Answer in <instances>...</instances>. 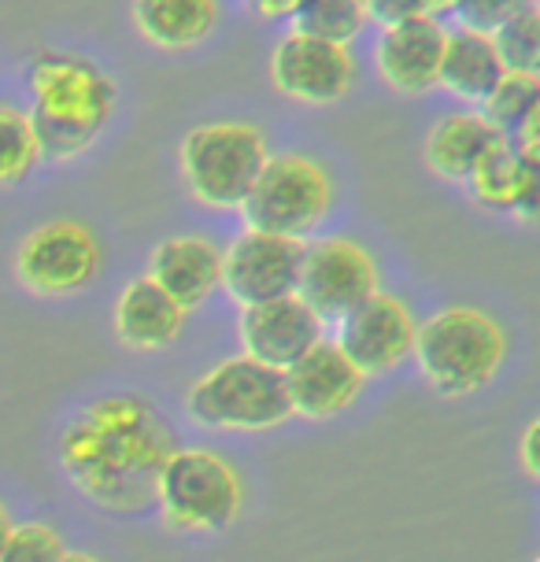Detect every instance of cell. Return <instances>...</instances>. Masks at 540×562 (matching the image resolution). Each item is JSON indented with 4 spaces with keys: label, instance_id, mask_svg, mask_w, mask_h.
I'll return each mask as SVG.
<instances>
[{
    "label": "cell",
    "instance_id": "cell-27",
    "mask_svg": "<svg viewBox=\"0 0 540 562\" xmlns=\"http://www.w3.org/2000/svg\"><path fill=\"white\" fill-rule=\"evenodd\" d=\"M533 0H448V12L463 30H477V34H493L499 23H507Z\"/></svg>",
    "mask_w": 540,
    "mask_h": 562
},
{
    "label": "cell",
    "instance_id": "cell-32",
    "mask_svg": "<svg viewBox=\"0 0 540 562\" xmlns=\"http://www.w3.org/2000/svg\"><path fill=\"white\" fill-rule=\"evenodd\" d=\"M59 562H97L93 555H86V551H64V559Z\"/></svg>",
    "mask_w": 540,
    "mask_h": 562
},
{
    "label": "cell",
    "instance_id": "cell-8",
    "mask_svg": "<svg viewBox=\"0 0 540 562\" xmlns=\"http://www.w3.org/2000/svg\"><path fill=\"white\" fill-rule=\"evenodd\" d=\"M378 293L374 256L352 237L307 240L300 256L296 296L318 315V323H341L356 304Z\"/></svg>",
    "mask_w": 540,
    "mask_h": 562
},
{
    "label": "cell",
    "instance_id": "cell-20",
    "mask_svg": "<svg viewBox=\"0 0 540 562\" xmlns=\"http://www.w3.org/2000/svg\"><path fill=\"white\" fill-rule=\"evenodd\" d=\"M130 15L148 45L182 53L212 37L218 26V0H134Z\"/></svg>",
    "mask_w": 540,
    "mask_h": 562
},
{
    "label": "cell",
    "instance_id": "cell-2",
    "mask_svg": "<svg viewBox=\"0 0 540 562\" xmlns=\"http://www.w3.org/2000/svg\"><path fill=\"white\" fill-rule=\"evenodd\" d=\"M34 108L26 112L37 156L48 164L82 156L115 108V86L97 64L67 53H42L26 67Z\"/></svg>",
    "mask_w": 540,
    "mask_h": 562
},
{
    "label": "cell",
    "instance_id": "cell-11",
    "mask_svg": "<svg viewBox=\"0 0 540 562\" xmlns=\"http://www.w3.org/2000/svg\"><path fill=\"white\" fill-rule=\"evenodd\" d=\"M270 82L285 100L326 108L348 97L356 82V59L348 45H329L289 30L270 53Z\"/></svg>",
    "mask_w": 540,
    "mask_h": 562
},
{
    "label": "cell",
    "instance_id": "cell-22",
    "mask_svg": "<svg viewBox=\"0 0 540 562\" xmlns=\"http://www.w3.org/2000/svg\"><path fill=\"white\" fill-rule=\"evenodd\" d=\"M293 19V30L304 37L329 45H348L363 34L367 15H363V0H300Z\"/></svg>",
    "mask_w": 540,
    "mask_h": 562
},
{
    "label": "cell",
    "instance_id": "cell-26",
    "mask_svg": "<svg viewBox=\"0 0 540 562\" xmlns=\"http://www.w3.org/2000/svg\"><path fill=\"white\" fill-rule=\"evenodd\" d=\"M64 540L45 521H26V526H12L0 548V562H59L64 559Z\"/></svg>",
    "mask_w": 540,
    "mask_h": 562
},
{
    "label": "cell",
    "instance_id": "cell-7",
    "mask_svg": "<svg viewBox=\"0 0 540 562\" xmlns=\"http://www.w3.org/2000/svg\"><path fill=\"white\" fill-rule=\"evenodd\" d=\"M267 140L252 123H204L182 140V178L204 207L237 211L267 164Z\"/></svg>",
    "mask_w": 540,
    "mask_h": 562
},
{
    "label": "cell",
    "instance_id": "cell-1",
    "mask_svg": "<svg viewBox=\"0 0 540 562\" xmlns=\"http://www.w3.org/2000/svg\"><path fill=\"white\" fill-rule=\"evenodd\" d=\"M64 467L86 496L108 507H142L171 456V434L137 396H108L64 434Z\"/></svg>",
    "mask_w": 540,
    "mask_h": 562
},
{
    "label": "cell",
    "instance_id": "cell-29",
    "mask_svg": "<svg viewBox=\"0 0 540 562\" xmlns=\"http://www.w3.org/2000/svg\"><path fill=\"white\" fill-rule=\"evenodd\" d=\"M537 437H540V422H529L526 434H522V445H518V459H522V470L526 477H540V451H537Z\"/></svg>",
    "mask_w": 540,
    "mask_h": 562
},
{
    "label": "cell",
    "instance_id": "cell-12",
    "mask_svg": "<svg viewBox=\"0 0 540 562\" xmlns=\"http://www.w3.org/2000/svg\"><path fill=\"white\" fill-rule=\"evenodd\" d=\"M300 256L304 245L285 237H270L245 229L241 237L229 240L223 252V274H218V289H226L229 300L241 307L270 304L296 293Z\"/></svg>",
    "mask_w": 540,
    "mask_h": 562
},
{
    "label": "cell",
    "instance_id": "cell-19",
    "mask_svg": "<svg viewBox=\"0 0 540 562\" xmlns=\"http://www.w3.org/2000/svg\"><path fill=\"white\" fill-rule=\"evenodd\" d=\"M499 140H507V137L496 134L482 119V112H455V115L437 119V123L429 126L423 153L434 175L448 178V182H466L470 170L482 164Z\"/></svg>",
    "mask_w": 540,
    "mask_h": 562
},
{
    "label": "cell",
    "instance_id": "cell-31",
    "mask_svg": "<svg viewBox=\"0 0 540 562\" xmlns=\"http://www.w3.org/2000/svg\"><path fill=\"white\" fill-rule=\"evenodd\" d=\"M8 529H12V518H8V507L0 504V548H4V537H8Z\"/></svg>",
    "mask_w": 540,
    "mask_h": 562
},
{
    "label": "cell",
    "instance_id": "cell-14",
    "mask_svg": "<svg viewBox=\"0 0 540 562\" xmlns=\"http://www.w3.org/2000/svg\"><path fill=\"white\" fill-rule=\"evenodd\" d=\"M241 356L256 359L270 370L293 367L307 348H315L323 340V323L312 307L304 304L296 293L270 300V304H256L241 311Z\"/></svg>",
    "mask_w": 540,
    "mask_h": 562
},
{
    "label": "cell",
    "instance_id": "cell-6",
    "mask_svg": "<svg viewBox=\"0 0 540 562\" xmlns=\"http://www.w3.org/2000/svg\"><path fill=\"white\" fill-rule=\"evenodd\" d=\"M156 499L171 529L223 533L241 510V481L215 451L175 448L156 474Z\"/></svg>",
    "mask_w": 540,
    "mask_h": 562
},
{
    "label": "cell",
    "instance_id": "cell-28",
    "mask_svg": "<svg viewBox=\"0 0 540 562\" xmlns=\"http://www.w3.org/2000/svg\"><path fill=\"white\" fill-rule=\"evenodd\" d=\"M367 23H378L382 30L412 23V19L426 15V0H363Z\"/></svg>",
    "mask_w": 540,
    "mask_h": 562
},
{
    "label": "cell",
    "instance_id": "cell-3",
    "mask_svg": "<svg viewBox=\"0 0 540 562\" xmlns=\"http://www.w3.org/2000/svg\"><path fill=\"white\" fill-rule=\"evenodd\" d=\"M507 356V337L496 318L477 307H441L415 326L412 359L434 393L463 400L496 378Z\"/></svg>",
    "mask_w": 540,
    "mask_h": 562
},
{
    "label": "cell",
    "instance_id": "cell-25",
    "mask_svg": "<svg viewBox=\"0 0 540 562\" xmlns=\"http://www.w3.org/2000/svg\"><path fill=\"white\" fill-rule=\"evenodd\" d=\"M37 159L42 156H37V140L26 112L15 104H0V186L23 182L37 167Z\"/></svg>",
    "mask_w": 540,
    "mask_h": 562
},
{
    "label": "cell",
    "instance_id": "cell-23",
    "mask_svg": "<svg viewBox=\"0 0 540 562\" xmlns=\"http://www.w3.org/2000/svg\"><path fill=\"white\" fill-rule=\"evenodd\" d=\"M533 112H540V78L537 75H515V70H504V78L493 86V93L482 100V119L507 140L518 134V126H522Z\"/></svg>",
    "mask_w": 540,
    "mask_h": 562
},
{
    "label": "cell",
    "instance_id": "cell-16",
    "mask_svg": "<svg viewBox=\"0 0 540 562\" xmlns=\"http://www.w3.org/2000/svg\"><path fill=\"white\" fill-rule=\"evenodd\" d=\"M218 274H223V252H218L207 237H193V234L159 240L153 259H148V278H153L185 315L215 293Z\"/></svg>",
    "mask_w": 540,
    "mask_h": 562
},
{
    "label": "cell",
    "instance_id": "cell-9",
    "mask_svg": "<svg viewBox=\"0 0 540 562\" xmlns=\"http://www.w3.org/2000/svg\"><path fill=\"white\" fill-rule=\"evenodd\" d=\"M100 270V240L75 218H56L30 234L15 252V278L37 296H71Z\"/></svg>",
    "mask_w": 540,
    "mask_h": 562
},
{
    "label": "cell",
    "instance_id": "cell-4",
    "mask_svg": "<svg viewBox=\"0 0 540 562\" xmlns=\"http://www.w3.org/2000/svg\"><path fill=\"white\" fill-rule=\"evenodd\" d=\"M185 411L218 434H263L293 418L282 370H270L248 356L223 359L200 374L185 396Z\"/></svg>",
    "mask_w": 540,
    "mask_h": 562
},
{
    "label": "cell",
    "instance_id": "cell-30",
    "mask_svg": "<svg viewBox=\"0 0 540 562\" xmlns=\"http://www.w3.org/2000/svg\"><path fill=\"white\" fill-rule=\"evenodd\" d=\"M300 0H248V8L259 15V19H289L296 12Z\"/></svg>",
    "mask_w": 540,
    "mask_h": 562
},
{
    "label": "cell",
    "instance_id": "cell-15",
    "mask_svg": "<svg viewBox=\"0 0 540 562\" xmlns=\"http://www.w3.org/2000/svg\"><path fill=\"white\" fill-rule=\"evenodd\" d=\"M441 53H445V26L434 15H418L412 23L382 30V37L374 45V67L389 89L418 97L437 86Z\"/></svg>",
    "mask_w": 540,
    "mask_h": 562
},
{
    "label": "cell",
    "instance_id": "cell-21",
    "mask_svg": "<svg viewBox=\"0 0 540 562\" xmlns=\"http://www.w3.org/2000/svg\"><path fill=\"white\" fill-rule=\"evenodd\" d=\"M504 78V64H499L493 37L477 34V30H445V53L441 70H437V86L448 93L466 100V104H482L493 93V86Z\"/></svg>",
    "mask_w": 540,
    "mask_h": 562
},
{
    "label": "cell",
    "instance_id": "cell-33",
    "mask_svg": "<svg viewBox=\"0 0 540 562\" xmlns=\"http://www.w3.org/2000/svg\"><path fill=\"white\" fill-rule=\"evenodd\" d=\"M533 562H537V559H533Z\"/></svg>",
    "mask_w": 540,
    "mask_h": 562
},
{
    "label": "cell",
    "instance_id": "cell-5",
    "mask_svg": "<svg viewBox=\"0 0 540 562\" xmlns=\"http://www.w3.org/2000/svg\"><path fill=\"white\" fill-rule=\"evenodd\" d=\"M329 204H334V182L326 170L312 156L282 153L267 156L256 186L248 189L237 211L245 218V229L304 245V237H312L326 218Z\"/></svg>",
    "mask_w": 540,
    "mask_h": 562
},
{
    "label": "cell",
    "instance_id": "cell-10",
    "mask_svg": "<svg viewBox=\"0 0 540 562\" xmlns=\"http://www.w3.org/2000/svg\"><path fill=\"white\" fill-rule=\"evenodd\" d=\"M415 315L393 293H370L363 304H356L348 315L337 323L334 345L345 351V359L352 363L363 378H378L396 370L404 359H412L415 345Z\"/></svg>",
    "mask_w": 540,
    "mask_h": 562
},
{
    "label": "cell",
    "instance_id": "cell-18",
    "mask_svg": "<svg viewBox=\"0 0 540 562\" xmlns=\"http://www.w3.org/2000/svg\"><path fill=\"white\" fill-rule=\"evenodd\" d=\"M185 326V311L175 304L153 278H137L123 289L115 304V337L126 348L159 351L171 348Z\"/></svg>",
    "mask_w": 540,
    "mask_h": 562
},
{
    "label": "cell",
    "instance_id": "cell-24",
    "mask_svg": "<svg viewBox=\"0 0 540 562\" xmlns=\"http://www.w3.org/2000/svg\"><path fill=\"white\" fill-rule=\"evenodd\" d=\"M488 37H493V48H496L504 70H515V75H537L540 70V12H537V4L522 8V12L511 15L507 23H499Z\"/></svg>",
    "mask_w": 540,
    "mask_h": 562
},
{
    "label": "cell",
    "instance_id": "cell-13",
    "mask_svg": "<svg viewBox=\"0 0 540 562\" xmlns=\"http://www.w3.org/2000/svg\"><path fill=\"white\" fill-rule=\"evenodd\" d=\"M285 396L293 415L300 418H334L356 404L359 389H363V374L348 363L345 351L334 340H318L315 348H307L293 367L282 370Z\"/></svg>",
    "mask_w": 540,
    "mask_h": 562
},
{
    "label": "cell",
    "instance_id": "cell-17",
    "mask_svg": "<svg viewBox=\"0 0 540 562\" xmlns=\"http://www.w3.org/2000/svg\"><path fill=\"white\" fill-rule=\"evenodd\" d=\"M537 159L540 153L529 148H515L511 140H499L482 164L470 170L466 186L474 193L477 204L493 207V211H511L522 223L537 218Z\"/></svg>",
    "mask_w": 540,
    "mask_h": 562
}]
</instances>
